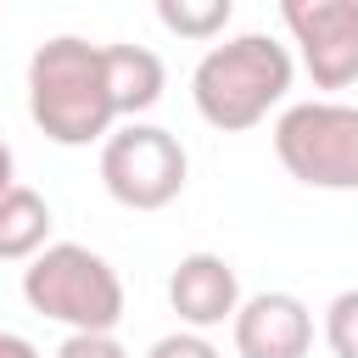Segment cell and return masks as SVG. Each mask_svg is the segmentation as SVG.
<instances>
[{
	"label": "cell",
	"instance_id": "cell-1",
	"mask_svg": "<svg viewBox=\"0 0 358 358\" xmlns=\"http://www.w3.org/2000/svg\"><path fill=\"white\" fill-rule=\"evenodd\" d=\"M28 117L56 145H90L106 140L117 106L106 90V56L90 39H45L28 56Z\"/></svg>",
	"mask_w": 358,
	"mask_h": 358
},
{
	"label": "cell",
	"instance_id": "cell-2",
	"mask_svg": "<svg viewBox=\"0 0 358 358\" xmlns=\"http://www.w3.org/2000/svg\"><path fill=\"white\" fill-rule=\"evenodd\" d=\"M285 90H291V50L268 34H235L213 45L190 73L196 112L224 134L263 123L268 106L285 101Z\"/></svg>",
	"mask_w": 358,
	"mask_h": 358
},
{
	"label": "cell",
	"instance_id": "cell-3",
	"mask_svg": "<svg viewBox=\"0 0 358 358\" xmlns=\"http://www.w3.org/2000/svg\"><path fill=\"white\" fill-rule=\"evenodd\" d=\"M22 302L39 319L67 324L73 336H112L123 319V280L101 252L56 241L22 268Z\"/></svg>",
	"mask_w": 358,
	"mask_h": 358
},
{
	"label": "cell",
	"instance_id": "cell-4",
	"mask_svg": "<svg viewBox=\"0 0 358 358\" xmlns=\"http://www.w3.org/2000/svg\"><path fill=\"white\" fill-rule=\"evenodd\" d=\"M274 157L313 190H358V106L296 101L274 123Z\"/></svg>",
	"mask_w": 358,
	"mask_h": 358
},
{
	"label": "cell",
	"instance_id": "cell-5",
	"mask_svg": "<svg viewBox=\"0 0 358 358\" xmlns=\"http://www.w3.org/2000/svg\"><path fill=\"white\" fill-rule=\"evenodd\" d=\"M185 173H190V157H185L179 134H168L157 123H123L101 145V185L117 207L157 213L185 190Z\"/></svg>",
	"mask_w": 358,
	"mask_h": 358
},
{
	"label": "cell",
	"instance_id": "cell-6",
	"mask_svg": "<svg viewBox=\"0 0 358 358\" xmlns=\"http://www.w3.org/2000/svg\"><path fill=\"white\" fill-rule=\"evenodd\" d=\"M280 22L291 28L313 90L358 84V0H285Z\"/></svg>",
	"mask_w": 358,
	"mask_h": 358
},
{
	"label": "cell",
	"instance_id": "cell-7",
	"mask_svg": "<svg viewBox=\"0 0 358 358\" xmlns=\"http://www.w3.org/2000/svg\"><path fill=\"white\" fill-rule=\"evenodd\" d=\"M229 324H235V352L241 358H308V347H313V313L291 291L246 296Z\"/></svg>",
	"mask_w": 358,
	"mask_h": 358
},
{
	"label": "cell",
	"instance_id": "cell-8",
	"mask_svg": "<svg viewBox=\"0 0 358 358\" xmlns=\"http://www.w3.org/2000/svg\"><path fill=\"white\" fill-rule=\"evenodd\" d=\"M168 302L190 330H213L241 313V280L218 252H190L168 274Z\"/></svg>",
	"mask_w": 358,
	"mask_h": 358
},
{
	"label": "cell",
	"instance_id": "cell-9",
	"mask_svg": "<svg viewBox=\"0 0 358 358\" xmlns=\"http://www.w3.org/2000/svg\"><path fill=\"white\" fill-rule=\"evenodd\" d=\"M101 56H106V90H112L117 117H140L162 101L168 73L145 45H101Z\"/></svg>",
	"mask_w": 358,
	"mask_h": 358
},
{
	"label": "cell",
	"instance_id": "cell-10",
	"mask_svg": "<svg viewBox=\"0 0 358 358\" xmlns=\"http://www.w3.org/2000/svg\"><path fill=\"white\" fill-rule=\"evenodd\" d=\"M45 241H50V207H45V196L28 190V185H11L0 196V263H22V257L34 263L45 252Z\"/></svg>",
	"mask_w": 358,
	"mask_h": 358
},
{
	"label": "cell",
	"instance_id": "cell-11",
	"mask_svg": "<svg viewBox=\"0 0 358 358\" xmlns=\"http://www.w3.org/2000/svg\"><path fill=\"white\" fill-rule=\"evenodd\" d=\"M229 17H235L229 0H162L157 6V22L179 39H213L229 28Z\"/></svg>",
	"mask_w": 358,
	"mask_h": 358
},
{
	"label": "cell",
	"instance_id": "cell-12",
	"mask_svg": "<svg viewBox=\"0 0 358 358\" xmlns=\"http://www.w3.org/2000/svg\"><path fill=\"white\" fill-rule=\"evenodd\" d=\"M324 341L336 358H358V285L324 308Z\"/></svg>",
	"mask_w": 358,
	"mask_h": 358
},
{
	"label": "cell",
	"instance_id": "cell-13",
	"mask_svg": "<svg viewBox=\"0 0 358 358\" xmlns=\"http://www.w3.org/2000/svg\"><path fill=\"white\" fill-rule=\"evenodd\" d=\"M145 358H218V347H213L207 336H196V330H173V336L151 341Z\"/></svg>",
	"mask_w": 358,
	"mask_h": 358
},
{
	"label": "cell",
	"instance_id": "cell-14",
	"mask_svg": "<svg viewBox=\"0 0 358 358\" xmlns=\"http://www.w3.org/2000/svg\"><path fill=\"white\" fill-rule=\"evenodd\" d=\"M56 358H129L117 336H67L56 347Z\"/></svg>",
	"mask_w": 358,
	"mask_h": 358
},
{
	"label": "cell",
	"instance_id": "cell-15",
	"mask_svg": "<svg viewBox=\"0 0 358 358\" xmlns=\"http://www.w3.org/2000/svg\"><path fill=\"white\" fill-rule=\"evenodd\" d=\"M0 358H39V347H34L28 336H11V330H0Z\"/></svg>",
	"mask_w": 358,
	"mask_h": 358
},
{
	"label": "cell",
	"instance_id": "cell-16",
	"mask_svg": "<svg viewBox=\"0 0 358 358\" xmlns=\"http://www.w3.org/2000/svg\"><path fill=\"white\" fill-rule=\"evenodd\" d=\"M11 173H17V162H11V145H6V140H0V196H6V190H11V185H17V179H11Z\"/></svg>",
	"mask_w": 358,
	"mask_h": 358
}]
</instances>
